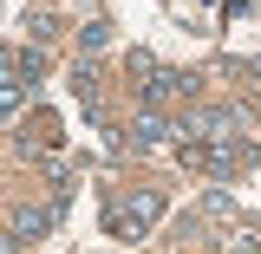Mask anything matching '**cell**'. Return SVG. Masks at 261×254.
<instances>
[{"label":"cell","mask_w":261,"mask_h":254,"mask_svg":"<svg viewBox=\"0 0 261 254\" xmlns=\"http://www.w3.org/2000/svg\"><path fill=\"white\" fill-rule=\"evenodd\" d=\"M157 215H163V189H130L124 202H118V209L105 215V228H111L118 241H144Z\"/></svg>","instance_id":"obj_1"},{"label":"cell","mask_w":261,"mask_h":254,"mask_svg":"<svg viewBox=\"0 0 261 254\" xmlns=\"http://www.w3.org/2000/svg\"><path fill=\"white\" fill-rule=\"evenodd\" d=\"M137 92H144V104H170V98H196V78L190 72H170V65H150Z\"/></svg>","instance_id":"obj_2"},{"label":"cell","mask_w":261,"mask_h":254,"mask_svg":"<svg viewBox=\"0 0 261 254\" xmlns=\"http://www.w3.org/2000/svg\"><path fill=\"white\" fill-rule=\"evenodd\" d=\"M46 72V46H33L27 39V52H0V85H33Z\"/></svg>","instance_id":"obj_3"},{"label":"cell","mask_w":261,"mask_h":254,"mask_svg":"<svg viewBox=\"0 0 261 254\" xmlns=\"http://www.w3.org/2000/svg\"><path fill=\"white\" fill-rule=\"evenodd\" d=\"M163 137H176V124L163 118L157 104H144V111H137V124H130V144H137V150H157Z\"/></svg>","instance_id":"obj_4"},{"label":"cell","mask_w":261,"mask_h":254,"mask_svg":"<svg viewBox=\"0 0 261 254\" xmlns=\"http://www.w3.org/2000/svg\"><path fill=\"white\" fill-rule=\"evenodd\" d=\"M59 222V209H13V241H39V235H46V228Z\"/></svg>","instance_id":"obj_5"},{"label":"cell","mask_w":261,"mask_h":254,"mask_svg":"<svg viewBox=\"0 0 261 254\" xmlns=\"http://www.w3.org/2000/svg\"><path fill=\"white\" fill-rule=\"evenodd\" d=\"M27 39L33 46H53V39H59V13H53V7H33L27 13Z\"/></svg>","instance_id":"obj_6"},{"label":"cell","mask_w":261,"mask_h":254,"mask_svg":"<svg viewBox=\"0 0 261 254\" xmlns=\"http://www.w3.org/2000/svg\"><path fill=\"white\" fill-rule=\"evenodd\" d=\"M27 111V85H0V124H20Z\"/></svg>","instance_id":"obj_7"},{"label":"cell","mask_w":261,"mask_h":254,"mask_svg":"<svg viewBox=\"0 0 261 254\" xmlns=\"http://www.w3.org/2000/svg\"><path fill=\"white\" fill-rule=\"evenodd\" d=\"M72 92H79L85 111H98V72H92V65H79V72H72Z\"/></svg>","instance_id":"obj_8"},{"label":"cell","mask_w":261,"mask_h":254,"mask_svg":"<svg viewBox=\"0 0 261 254\" xmlns=\"http://www.w3.org/2000/svg\"><path fill=\"white\" fill-rule=\"evenodd\" d=\"M105 39H111V26L105 20H85L79 26V52H105Z\"/></svg>","instance_id":"obj_9"}]
</instances>
